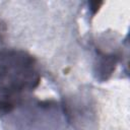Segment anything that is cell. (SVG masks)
Listing matches in <instances>:
<instances>
[{
	"label": "cell",
	"instance_id": "1",
	"mask_svg": "<svg viewBox=\"0 0 130 130\" xmlns=\"http://www.w3.org/2000/svg\"><path fill=\"white\" fill-rule=\"evenodd\" d=\"M41 81L37 60L16 49L0 50V112L17 107Z\"/></svg>",
	"mask_w": 130,
	"mask_h": 130
}]
</instances>
